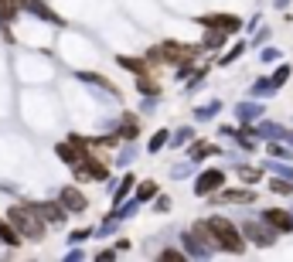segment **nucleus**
Segmentation results:
<instances>
[{"mask_svg":"<svg viewBox=\"0 0 293 262\" xmlns=\"http://www.w3.org/2000/svg\"><path fill=\"white\" fill-rule=\"evenodd\" d=\"M219 184H221V174H219V170H212V174H205V177L198 181V191H201V194H208V191H212V188H219Z\"/></svg>","mask_w":293,"mask_h":262,"instance_id":"nucleus-5","label":"nucleus"},{"mask_svg":"<svg viewBox=\"0 0 293 262\" xmlns=\"http://www.w3.org/2000/svg\"><path fill=\"white\" fill-rule=\"evenodd\" d=\"M208 232L215 235V242H221L228 252H242V238H239V232H235L228 221H221V218H212V221H208Z\"/></svg>","mask_w":293,"mask_h":262,"instance_id":"nucleus-2","label":"nucleus"},{"mask_svg":"<svg viewBox=\"0 0 293 262\" xmlns=\"http://www.w3.org/2000/svg\"><path fill=\"white\" fill-rule=\"evenodd\" d=\"M0 235L7 238V245H17V235H14V232H10V228H7L3 221H0Z\"/></svg>","mask_w":293,"mask_h":262,"instance_id":"nucleus-9","label":"nucleus"},{"mask_svg":"<svg viewBox=\"0 0 293 262\" xmlns=\"http://www.w3.org/2000/svg\"><path fill=\"white\" fill-rule=\"evenodd\" d=\"M137 130H140V126H137V119H133V123H130V119L123 123V136H137Z\"/></svg>","mask_w":293,"mask_h":262,"instance_id":"nucleus-10","label":"nucleus"},{"mask_svg":"<svg viewBox=\"0 0 293 262\" xmlns=\"http://www.w3.org/2000/svg\"><path fill=\"white\" fill-rule=\"evenodd\" d=\"M62 201H65V208H72V211H82V208H85V197L78 194V191H65Z\"/></svg>","mask_w":293,"mask_h":262,"instance_id":"nucleus-6","label":"nucleus"},{"mask_svg":"<svg viewBox=\"0 0 293 262\" xmlns=\"http://www.w3.org/2000/svg\"><path fill=\"white\" fill-rule=\"evenodd\" d=\"M201 24L219 27V31H235V27H239V17H232V14H219V17H201Z\"/></svg>","mask_w":293,"mask_h":262,"instance_id":"nucleus-3","label":"nucleus"},{"mask_svg":"<svg viewBox=\"0 0 293 262\" xmlns=\"http://www.w3.org/2000/svg\"><path fill=\"white\" fill-rule=\"evenodd\" d=\"M273 191H280V194H287V191H293L287 181H273Z\"/></svg>","mask_w":293,"mask_h":262,"instance_id":"nucleus-11","label":"nucleus"},{"mask_svg":"<svg viewBox=\"0 0 293 262\" xmlns=\"http://www.w3.org/2000/svg\"><path fill=\"white\" fill-rule=\"evenodd\" d=\"M266 221H269L273 228H283V232L293 228V221H290V214H287V211H269V214H266Z\"/></svg>","mask_w":293,"mask_h":262,"instance_id":"nucleus-4","label":"nucleus"},{"mask_svg":"<svg viewBox=\"0 0 293 262\" xmlns=\"http://www.w3.org/2000/svg\"><path fill=\"white\" fill-rule=\"evenodd\" d=\"M10 221H14L27 238H41V232H45V225H41V218L34 214V208H14V211H10Z\"/></svg>","mask_w":293,"mask_h":262,"instance_id":"nucleus-1","label":"nucleus"},{"mask_svg":"<svg viewBox=\"0 0 293 262\" xmlns=\"http://www.w3.org/2000/svg\"><path fill=\"white\" fill-rule=\"evenodd\" d=\"M38 211H41V218H51V221H62V218H65V214H62V208H58V204H41V208H38Z\"/></svg>","mask_w":293,"mask_h":262,"instance_id":"nucleus-7","label":"nucleus"},{"mask_svg":"<svg viewBox=\"0 0 293 262\" xmlns=\"http://www.w3.org/2000/svg\"><path fill=\"white\" fill-rule=\"evenodd\" d=\"M221 201H252V191H228L221 194Z\"/></svg>","mask_w":293,"mask_h":262,"instance_id":"nucleus-8","label":"nucleus"}]
</instances>
